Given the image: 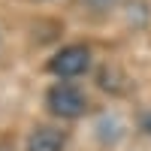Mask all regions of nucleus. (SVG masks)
Masks as SVG:
<instances>
[{"label": "nucleus", "mask_w": 151, "mask_h": 151, "mask_svg": "<svg viewBox=\"0 0 151 151\" xmlns=\"http://www.w3.org/2000/svg\"><path fill=\"white\" fill-rule=\"evenodd\" d=\"M67 136L55 127H36L27 136V151H64Z\"/></svg>", "instance_id": "nucleus-3"}, {"label": "nucleus", "mask_w": 151, "mask_h": 151, "mask_svg": "<svg viewBox=\"0 0 151 151\" xmlns=\"http://www.w3.org/2000/svg\"><path fill=\"white\" fill-rule=\"evenodd\" d=\"M45 106L55 112L58 118H82L88 109V100L79 88H73L70 82H58L48 88L45 94Z\"/></svg>", "instance_id": "nucleus-1"}, {"label": "nucleus", "mask_w": 151, "mask_h": 151, "mask_svg": "<svg viewBox=\"0 0 151 151\" xmlns=\"http://www.w3.org/2000/svg\"><path fill=\"white\" fill-rule=\"evenodd\" d=\"M91 67V52L88 45H67L48 60V73L58 79H76Z\"/></svg>", "instance_id": "nucleus-2"}, {"label": "nucleus", "mask_w": 151, "mask_h": 151, "mask_svg": "<svg viewBox=\"0 0 151 151\" xmlns=\"http://www.w3.org/2000/svg\"><path fill=\"white\" fill-rule=\"evenodd\" d=\"M142 130H145V133H148V136H151V112H148V115H145V118H142Z\"/></svg>", "instance_id": "nucleus-4"}]
</instances>
